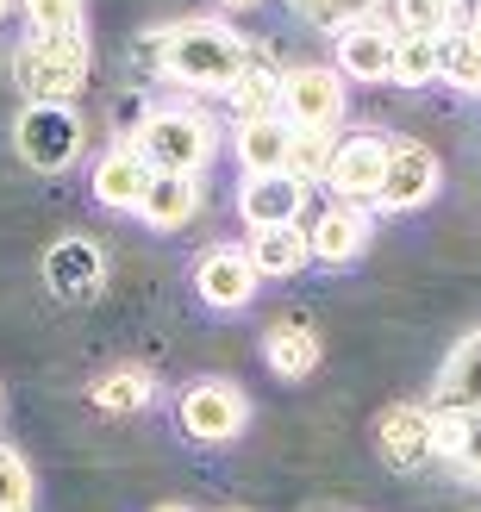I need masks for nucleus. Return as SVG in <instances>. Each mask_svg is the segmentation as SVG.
<instances>
[{
    "mask_svg": "<svg viewBox=\"0 0 481 512\" xmlns=\"http://www.w3.org/2000/svg\"><path fill=\"white\" fill-rule=\"evenodd\" d=\"M250 63L257 57L244 50V38L213 25V19H188L175 32H163V69L188 88H232Z\"/></svg>",
    "mask_w": 481,
    "mask_h": 512,
    "instance_id": "f257e3e1",
    "label": "nucleus"
},
{
    "mask_svg": "<svg viewBox=\"0 0 481 512\" xmlns=\"http://www.w3.org/2000/svg\"><path fill=\"white\" fill-rule=\"evenodd\" d=\"M138 157H144L150 175H194L200 163L213 157L207 119H194V113H150L138 125Z\"/></svg>",
    "mask_w": 481,
    "mask_h": 512,
    "instance_id": "f03ea898",
    "label": "nucleus"
},
{
    "mask_svg": "<svg viewBox=\"0 0 481 512\" xmlns=\"http://www.w3.org/2000/svg\"><path fill=\"white\" fill-rule=\"evenodd\" d=\"M13 75H19L25 94L57 100L63 107V100L82 88V75H88V44L82 38H25L19 57H13Z\"/></svg>",
    "mask_w": 481,
    "mask_h": 512,
    "instance_id": "7ed1b4c3",
    "label": "nucleus"
},
{
    "mask_svg": "<svg viewBox=\"0 0 481 512\" xmlns=\"http://www.w3.org/2000/svg\"><path fill=\"white\" fill-rule=\"evenodd\" d=\"M75 150H82V119H75L69 107H57V100H32V107L19 113V157L32 169H69Z\"/></svg>",
    "mask_w": 481,
    "mask_h": 512,
    "instance_id": "20e7f679",
    "label": "nucleus"
},
{
    "mask_svg": "<svg viewBox=\"0 0 481 512\" xmlns=\"http://www.w3.org/2000/svg\"><path fill=\"white\" fill-rule=\"evenodd\" d=\"M282 113L294 132H332L344 113V88L332 69H294L282 75Z\"/></svg>",
    "mask_w": 481,
    "mask_h": 512,
    "instance_id": "39448f33",
    "label": "nucleus"
},
{
    "mask_svg": "<svg viewBox=\"0 0 481 512\" xmlns=\"http://www.w3.org/2000/svg\"><path fill=\"white\" fill-rule=\"evenodd\" d=\"M382 169H388V138L375 132H357L332 150V163H325V182L344 194V207H357V200H375L382 194Z\"/></svg>",
    "mask_w": 481,
    "mask_h": 512,
    "instance_id": "423d86ee",
    "label": "nucleus"
},
{
    "mask_svg": "<svg viewBox=\"0 0 481 512\" xmlns=\"http://www.w3.org/2000/svg\"><path fill=\"white\" fill-rule=\"evenodd\" d=\"M182 425H188V438H200V444L238 438V425H244L238 388H232V381H194V388L182 394Z\"/></svg>",
    "mask_w": 481,
    "mask_h": 512,
    "instance_id": "0eeeda50",
    "label": "nucleus"
},
{
    "mask_svg": "<svg viewBox=\"0 0 481 512\" xmlns=\"http://www.w3.org/2000/svg\"><path fill=\"white\" fill-rule=\"evenodd\" d=\"M438 194V157L425 144H388V169H382V207L407 213V207H425Z\"/></svg>",
    "mask_w": 481,
    "mask_h": 512,
    "instance_id": "6e6552de",
    "label": "nucleus"
},
{
    "mask_svg": "<svg viewBox=\"0 0 481 512\" xmlns=\"http://www.w3.org/2000/svg\"><path fill=\"white\" fill-rule=\"evenodd\" d=\"M394 38L382 19H350L338 25V63L350 75H363V82H382V75H394Z\"/></svg>",
    "mask_w": 481,
    "mask_h": 512,
    "instance_id": "1a4fd4ad",
    "label": "nucleus"
},
{
    "mask_svg": "<svg viewBox=\"0 0 481 512\" xmlns=\"http://www.w3.org/2000/svg\"><path fill=\"white\" fill-rule=\"evenodd\" d=\"M375 438H382L388 469L432 463V413H425V406H388L382 425H375Z\"/></svg>",
    "mask_w": 481,
    "mask_h": 512,
    "instance_id": "9d476101",
    "label": "nucleus"
},
{
    "mask_svg": "<svg viewBox=\"0 0 481 512\" xmlns=\"http://www.w3.org/2000/svg\"><path fill=\"white\" fill-rule=\"evenodd\" d=\"M300 200H307V182H294V175H250L244 194H238V213L269 232V225H294L300 219Z\"/></svg>",
    "mask_w": 481,
    "mask_h": 512,
    "instance_id": "9b49d317",
    "label": "nucleus"
},
{
    "mask_svg": "<svg viewBox=\"0 0 481 512\" xmlns=\"http://www.w3.org/2000/svg\"><path fill=\"white\" fill-rule=\"evenodd\" d=\"M194 288L207 306H244L250 294H257V269H250L244 250H207L194 269Z\"/></svg>",
    "mask_w": 481,
    "mask_h": 512,
    "instance_id": "f8f14e48",
    "label": "nucleus"
},
{
    "mask_svg": "<svg viewBox=\"0 0 481 512\" xmlns=\"http://www.w3.org/2000/svg\"><path fill=\"white\" fill-rule=\"evenodd\" d=\"M144 188H150V169H144L138 150H113V157H100V169H94V200H100V207L138 213Z\"/></svg>",
    "mask_w": 481,
    "mask_h": 512,
    "instance_id": "ddd939ff",
    "label": "nucleus"
},
{
    "mask_svg": "<svg viewBox=\"0 0 481 512\" xmlns=\"http://www.w3.org/2000/svg\"><path fill=\"white\" fill-rule=\"evenodd\" d=\"M363 244H369L363 207H332V213H319V225L307 232V250L319 263H350V256H363Z\"/></svg>",
    "mask_w": 481,
    "mask_h": 512,
    "instance_id": "4468645a",
    "label": "nucleus"
},
{
    "mask_svg": "<svg viewBox=\"0 0 481 512\" xmlns=\"http://www.w3.org/2000/svg\"><path fill=\"white\" fill-rule=\"evenodd\" d=\"M44 275H50V288H57L63 300H88L100 288V250L82 244V238H63L44 256Z\"/></svg>",
    "mask_w": 481,
    "mask_h": 512,
    "instance_id": "2eb2a0df",
    "label": "nucleus"
},
{
    "mask_svg": "<svg viewBox=\"0 0 481 512\" xmlns=\"http://www.w3.org/2000/svg\"><path fill=\"white\" fill-rule=\"evenodd\" d=\"M288 150H294V125L288 119H257L238 132V157L250 175H288Z\"/></svg>",
    "mask_w": 481,
    "mask_h": 512,
    "instance_id": "dca6fc26",
    "label": "nucleus"
},
{
    "mask_svg": "<svg viewBox=\"0 0 481 512\" xmlns=\"http://www.w3.org/2000/svg\"><path fill=\"white\" fill-rule=\"evenodd\" d=\"M263 356H269V369H275V375H288V381L313 375V369H319V338H313V325H300V319L269 325Z\"/></svg>",
    "mask_w": 481,
    "mask_h": 512,
    "instance_id": "f3484780",
    "label": "nucleus"
},
{
    "mask_svg": "<svg viewBox=\"0 0 481 512\" xmlns=\"http://www.w3.org/2000/svg\"><path fill=\"white\" fill-rule=\"evenodd\" d=\"M250 269H257V275H294L300 263H307V232H300V225H269V232H257V238H250Z\"/></svg>",
    "mask_w": 481,
    "mask_h": 512,
    "instance_id": "a211bd4d",
    "label": "nucleus"
},
{
    "mask_svg": "<svg viewBox=\"0 0 481 512\" xmlns=\"http://www.w3.org/2000/svg\"><path fill=\"white\" fill-rule=\"evenodd\" d=\"M194 200H200L194 175H150V188H144V200H138V213H144L150 225H188Z\"/></svg>",
    "mask_w": 481,
    "mask_h": 512,
    "instance_id": "6ab92c4d",
    "label": "nucleus"
},
{
    "mask_svg": "<svg viewBox=\"0 0 481 512\" xmlns=\"http://www.w3.org/2000/svg\"><path fill=\"white\" fill-rule=\"evenodd\" d=\"M438 406H463V413H481V331H475V338L444 363Z\"/></svg>",
    "mask_w": 481,
    "mask_h": 512,
    "instance_id": "aec40b11",
    "label": "nucleus"
},
{
    "mask_svg": "<svg viewBox=\"0 0 481 512\" xmlns=\"http://www.w3.org/2000/svg\"><path fill=\"white\" fill-rule=\"evenodd\" d=\"M225 100H232V113H238L244 125H257V119H282V113H275V107H282V82H275L263 63H250L238 82L225 88Z\"/></svg>",
    "mask_w": 481,
    "mask_h": 512,
    "instance_id": "412c9836",
    "label": "nucleus"
},
{
    "mask_svg": "<svg viewBox=\"0 0 481 512\" xmlns=\"http://www.w3.org/2000/svg\"><path fill=\"white\" fill-rule=\"evenodd\" d=\"M94 406L100 413H138V406H150V375L144 369H113L94 381Z\"/></svg>",
    "mask_w": 481,
    "mask_h": 512,
    "instance_id": "4be33fe9",
    "label": "nucleus"
},
{
    "mask_svg": "<svg viewBox=\"0 0 481 512\" xmlns=\"http://www.w3.org/2000/svg\"><path fill=\"white\" fill-rule=\"evenodd\" d=\"M32 38H82V0H25Z\"/></svg>",
    "mask_w": 481,
    "mask_h": 512,
    "instance_id": "5701e85b",
    "label": "nucleus"
},
{
    "mask_svg": "<svg viewBox=\"0 0 481 512\" xmlns=\"http://www.w3.org/2000/svg\"><path fill=\"white\" fill-rule=\"evenodd\" d=\"M438 75V38H394V82L425 88Z\"/></svg>",
    "mask_w": 481,
    "mask_h": 512,
    "instance_id": "b1692460",
    "label": "nucleus"
},
{
    "mask_svg": "<svg viewBox=\"0 0 481 512\" xmlns=\"http://www.w3.org/2000/svg\"><path fill=\"white\" fill-rule=\"evenodd\" d=\"M394 13H400V38H444L457 0H400Z\"/></svg>",
    "mask_w": 481,
    "mask_h": 512,
    "instance_id": "393cba45",
    "label": "nucleus"
},
{
    "mask_svg": "<svg viewBox=\"0 0 481 512\" xmlns=\"http://www.w3.org/2000/svg\"><path fill=\"white\" fill-rule=\"evenodd\" d=\"M0 512H32V469L7 444H0Z\"/></svg>",
    "mask_w": 481,
    "mask_h": 512,
    "instance_id": "a878e982",
    "label": "nucleus"
},
{
    "mask_svg": "<svg viewBox=\"0 0 481 512\" xmlns=\"http://www.w3.org/2000/svg\"><path fill=\"white\" fill-rule=\"evenodd\" d=\"M332 132H294V150H288V175L294 182H307V175H325V163H332Z\"/></svg>",
    "mask_w": 481,
    "mask_h": 512,
    "instance_id": "bb28decb",
    "label": "nucleus"
},
{
    "mask_svg": "<svg viewBox=\"0 0 481 512\" xmlns=\"http://www.w3.org/2000/svg\"><path fill=\"white\" fill-rule=\"evenodd\" d=\"M307 19H319V25H350V19H369L375 13V0H294Z\"/></svg>",
    "mask_w": 481,
    "mask_h": 512,
    "instance_id": "cd10ccee",
    "label": "nucleus"
},
{
    "mask_svg": "<svg viewBox=\"0 0 481 512\" xmlns=\"http://www.w3.org/2000/svg\"><path fill=\"white\" fill-rule=\"evenodd\" d=\"M450 463H463L475 481H481V413H469V431H463V444H457V456Z\"/></svg>",
    "mask_w": 481,
    "mask_h": 512,
    "instance_id": "c85d7f7f",
    "label": "nucleus"
},
{
    "mask_svg": "<svg viewBox=\"0 0 481 512\" xmlns=\"http://www.w3.org/2000/svg\"><path fill=\"white\" fill-rule=\"evenodd\" d=\"M157 512H188V506H157Z\"/></svg>",
    "mask_w": 481,
    "mask_h": 512,
    "instance_id": "c756f323",
    "label": "nucleus"
},
{
    "mask_svg": "<svg viewBox=\"0 0 481 512\" xmlns=\"http://www.w3.org/2000/svg\"><path fill=\"white\" fill-rule=\"evenodd\" d=\"M232 7H244V0H232Z\"/></svg>",
    "mask_w": 481,
    "mask_h": 512,
    "instance_id": "7c9ffc66",
    "label": "nucleus"
},
{
    "mask_svg": "<svg viewBox=\"0 0 481 512\" xmlns=\"http://www.w3.org/2000/svg\"><path fill=\"white\" fill-rule=\"evenodd\" d=\"M0 7H7V0H0Z\"/></svg>",
    "mask_w": 481,
    "mask_h": 512,
    "instance_id": "2f4dec72",
    "label": "nucleus"
}]
</instances>
